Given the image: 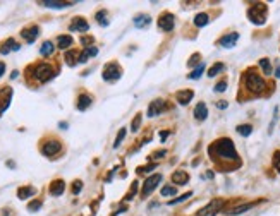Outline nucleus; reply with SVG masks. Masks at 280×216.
<instances>
[{
  "label": "nucleus",
  "instance_id": "nucleus-23",
  "mask_svg": "<svg viewBox=\"0 0 280 216\" xmlns=\"http://www.w3.org/2000/svg\"><path fill=\"white\" fill-rule=\"evenodd\" d=\"M72 43H74V40H72V36H69V34L58 36V40H57V45L61 50H67L69 47H72Z\"/></svg>",
  "mask_w": 280,
  "mask_h": 216
},
{
  "label": "nucleus",
  "instance_id": "nucleus-21",
  "mask_svg": "<svg viewBox=\"0 0 280 216\" xmlns=\"http://www.w3.org/2000/svg\"><path fill=\"white\" fill-rule=\"evenodd\" d=\"M194 117H196V120H206V117H208V108H206L205 103H198V105H196Z\"/></svg>",
  "mask_w": 280,
  "mask_h": 216
},
{
  "label": "nucleus",
  "instance_id": "nucleus-11",
  "mask_svg": "<svg viewBox=\"0 0 280 216\" xmlns=\"http://www.w3.org/2000/svg\"><path fill=\"white\" fill-rule=\"evenodd\" d=\"M11 100H12V90L11 88H6V90L0 91V117H2L4 112L11 106Z\"/></svg>",
  "mask_w": 280,
  "mask_h": 216
},
{
  "label": "nucleus",
  "instance_id": "nucleus-13",
  "mask_svg": "<svg viewBox=\"0 0 280 216\" xmlns=\"http://www.w3.org/2000/svg\"><path fill=\"white\" fill-rule=\"evenodd\" d=\"M237 40H239V34L237 33H229V34H225V36L220 38L218 45L224 47V48H232L235 43H237Z\"/></svg>",
  "mask_w": 280,
  "mask_h": 216
},
{
  "label": "nucleus",
  "instance_id": "nucleus-48",
  "mask_svg": "<svg viewBox=\"0 0 280 216\" xmlns=\"http://www.w3.org/2000/svg\"><path fill=\"white\" fill-rule=\"evenodd\" d=\"M4 72H6V63H4V62H0V77L4 76Z\"/></svg>",
  "mask_w": 280,
  "mask_h": 216
},
{
  "label": "nucleus",
  "instance_id": "nucleus-44",
  "mask_svg": "<svg viewBox=\"0 0 280 216\" xmlns=\"http://www.w3.org/2000/svg\"><path fill=\"white\" fill-rule=\"evenodd\" d=\"M151 170H155V165H148V166H141V168H137L139 174H145V171H151Z\"/></svg>",
  "mask_w": 280,
  "mask_h": 216
},
{
  "label": "nucleus",
  "instance_id": "nucleus-30",
  "mask_svg": "<svg viewBox=\"0 0 280 216\" xmlns=\"http://www.w3.org/2000/svg\"><path fill=\"white\" fill-rule=\"evenodd\" d=\"M259 67L263 69V72H265L267 76L272 74V63H270L268 58H262V60H259Z\"/></svg>",
  "mask_w": 280,
  "mask_h": 216
},
{
  "label": "nucleus",
  "instance_id": "nucleus-16",
  "mask_svg": "<svg viewBox=\"0 0 280 216\" xmlns=\"http://www.w3.org/2000/svg\"><path fill=\"white\" fill-rule=\"evenodd\" d=\"M19 48H21V45L14 41L12 38H9V40H6V41L2 43V48H0V53H2V55H7L9 52H17Z\"/></svg>",
  "mask_w": 280,
  "mask_h": 216
},
{
  "label": "nucleus",
  "instance_id": "nucleus-40",
  "mask_svg": "<svg viewBox=\"0 0 280 216\" xmlns=\"http://www.w3.org/2000/svg\"><path fill=\"white\" fill-rule=\"evenodd\" d=\"M225 90H227V81H220L217 86H215V91L217 93H224Z\"/></svg>",
  "mask_w": 280,
  "mask_h": 216
},
{
  "label": "nucleus",
  "instance_id": "nucleus-17",
  "mask_svg": "<svg viewBox=\"0 0 280 216\" xmlns=\"http://www.w3.org/2000/svg\"><path fill=\"white\" fill-rule=\"evenodd\" d=\"M194 93L191 90H183V91H177L175 93V101H179L181 105H188V103L193 100Z\"/></svg>",
  "mask_w": 280,
  "mask_h": 216
},
{
  "label": "nucleus",
  "instance_id": "nucleus-9",
  "mask_svg": "<svg viewBox=\"0 0 280 216\" xmlns=\"http://www.w3.org/2000/svg\"><path fill=\"white\" fill-rule=\"evenodd\" d=\"M167 108H169V106H167V101L165 100H155V101H151L150 106H148V117H156V115L164 114Z\"/></svg>",
  "mask_w": 280,
  "mask_h": 216
},
{
  "label": "nucleus",
  "instance_id": "nucleus-6",
  "mask_svg": "<svg viewBox=\"0 0 280 216\" xmlns=\"http://www.w3.org/2000/svg\"><path fill=\"white\" fill-rule=\"evenodd\" d=\"M160 182H162V175H158V174L148 177V179L145 180V184H143V189H141V196H143V198L150 196Z\"/></svg>",
  "mask_w": 280,
  "mask_h": 216
},
{
  "label": "nucleus",
  "instance_id": "nucleus-38",
  "mask_svg": "<svg viewBox=\"0 0 280 216\" xmlns=\"http://www.w3.org/2000/svg\"><path fill=\"white\" fill-rule=\"evenodd\" d=\"M124 137H126V129H121V132L117 134L115 137V142H114V148H119V144L122 141H124Z\"/></svg>",
  "mask_w": 280,
  "mask_h": 216
},
{
  "label": "nucleus",
  "instance_id": "nucleus-42",
  "mask_svg": "<svg viewBox=\"0 0 280 216\" xmlns=\"http://www.w3.org/2000/svg\"><path fill=\"white\" fill-rule=\"evenodd\" d=\"M167 155V151L165 149H162V151H156V153H153L150 156L151 160H158V158H164V156Z\"/></svg>",
  "mask_w": 280,
  "mask_h": 216
},
{
  "label": "nucleus",
  "instance_id": "nucleus-12",
  "mask_svg": "<svg viewBox=\"0 0 280 216\" xmlns=\"http://www.w3.org/2000/svg\"><path fill=\"white\" fill-rule=\"evenodd\" d=\"M38 34H40V28H38V26L24 28L23 31H21V36L24 38V40H26V43H33L38 38Z\"/></svg>",
  "mask_w": 280,
  "mask_h": 216
},
{
  "label": "nucleus",
  "instance_id": "nucleus-20",
  "mask_svg": "<svg viewBox=\"0 0 280 216\" xmlns=\"http://www.w3.org/2000/svg\"><path fill=\"white\" fill-rule=\"evenodd\" d=\"M50 194L52 196H62L64 194V190H66V182H64V180H53V182L50 184Z\"/></svg>",
  "mask_w": 280,
  "mask_h": 216
},
{
  "label": "nucleus",
  "instance_id": "nucleus-29",
  "mask_svg": "<svg viewBox=\"0 0 280 216\" xmlns=\"http://www.w3.org/2000/svg\"><path fill=\"white\" fill-rule=\"evenodd\" d=\"M203 72H205V63H199V66L196 67L194 71L191 72V74H188V77H189V79H199Z\"/></svg>",
  "mask_w": 280,
  "mask_h": 216
},
{
  "label": "nucleus",
  "instance_id": "nucleus-32",
  "mask_svg": "<svg viewBox=\"0 0 280 216\" xmlns=\"http://www.w3.org/2000/svg\"><path fill=\"white\" fill-rule=\"evenodd\" d=\"M177 194V189L174 187V185H165V187H162V196L167 198V196H175Z\"/></svg>",
  "mask_w": 280,
  "mask_h": 216
},
{
  "label": "nucleus",
  "instance_id": "nucleus-50",
  "mask_svg": "<svg viewBox=\"0 0 280 216\" xmlns=\"http://www.w3.org/2000/svg\"><path fill=\"white\" fill-rule=\"evenodd\" d=\"M58 127H62V129H67V122H61V124H58Z\"/></svg>",
  "mask_w": 280,
  "mask_h": 216
},
{
  "label": "nucleus",
  "instance_id": "nucleus-41",
  "mask_svg": "<svg viewBox=\"0 0 280 216\" xmlns=\"http://www.w3.org/2000/svg\"><path fill=\"white\" fill-rule=\"evenodd\" d=\"M81 189H83V182L81 180H76L74 185H72V194H79Z\"/></svg>",
  "mask_w": 280,
  "mask_h": 216
},
{
  "label": "nucleus",
  "instance_id": "nucleus-28",
  "mask_svg": "<svg viewBox=\"0 0 280 216\" xmlns=\"http://www.w3.org/2000/svg\"><path fill=\"white\" fill-rule=\"evenodd\" d=\"M208 23H210V17H208V14H205V12H201V14H198V16L194 17V24L198 28H203Z\"/></svg>",
  "mask_w": 280,
  "mask_h": 216
},
{
  "label": "nucleus",
  "instance_id": "nucleus-3",
  "mask_svg": "<svg viewBox=\"0 0 280 216\" xmlns=\"http://www.w3.org/2000/svg\"><path fill=\"white\" fill-rule=\"evenodd\" d=\"M246 88L251 93H256V95H259V93L265 91L267 84H265L263 77L259 74H256V72H248V74H246Z\"/></svg>",
  "mask_w": 280,
  "mask_h": 216
},
{
  "label": "nucleus",
  "instance_id": "nucleus-14",
  "mask_svg": "<svg viewBox=\"0 0 280 216\" xmlns=\"http://www.w3.org/2000/svg\"><path fill=\"white\" fill-rule=\"evenodd\" d=\"M38 4L43 7H48V9H66V7L74 6V2H58V0H42V2H38Z\"/></svg>",
  "mask_w": 280,
  "mask_h": 216
},
{
  "label": "nucleus",
  "instance_id": "nucleus-45",
  "mask_svg": "<svg viewBox=\"0 0 280 216\" xmlns=\"http://www.w3.org/2000/svg\"><path fill=\"white\" fill-rule=\"evenodd\" d=\"M227 106H229V103H227V101H224V100L217 103V108H220V110H225Z\"/></svg>",
  "mask_w": 280,
  "mask_h": 216
},
{
  "label": "nucleus",
  "instance_id": "nucleus-24",
  "mask_svg": "<svg viewBox=\"0 0 280 216\" xmlns=\"http://www.w3.org/2000/svg\"><path fill=\"white\" fill-rule=\"evenodd\" d=\"M90 105H91V96H88V95H79V98H77V103H76L77 110H79V112H85Z\"/></svg>",
  "mask_w": 280,
  "mask_h": 216
},
{
  "label": "nucleus",
  "instance_id": "nucleus-25",
  "mask_svg": "<svg viewBox=\"0 0 280 216\" xmlns=\"http://www.w3.org/2000/svg\"><path fill=\"white\" fill-rule=\"evenodd\" d=\"M151 23L150 16H145V14H139V16L134 17V26L136 28H146Z\"/></svg>",
  "mask_w": 280,
  "mask_h": 216
},
{
  "label": "nucleus",
  "instance_id": "nucleus-26",
  "mask_svg": "<svg viewBox=\"0 0 280 216\" xmlns=\"http://www.w3.org/2000/svg\"><path fill=\"white\" fill-rule=\"evenodd\" d=\"M53 50H55V47H53V43L52 41H45L43 45L40 47V53L43 57H50L52 53H53Z\"/></svg>",
  "mask_w": 280,
  "mask_h": 216
},
{
  "label": "nucleus",
  "instance_id": "nucleus-51",
  "mask_svg": "<svg viewBox=\"0 0 280 216\" xmlns=\"http://www.w3.org/2000/svg\"><path fill=\"white\" fill-rule=\"evenodd\" d=\"M7 166H11V168H14L16 165H14V161H7Z\"/></svg>",
  "mask_w": 280,
  "mask_h": 216
},
{
  "label": "nucleus",
  "instance_id": "nucleus-34",
  "mask_svg": "<svg viewBox=\"0 0 280 216\" xmlns=\"http://www.w3.org/2000/svg\"><path fill=\"white\" fill-rule=\"evenodd\" d=\"M96 21L102 24V26H109V19H107V12L105 11H100L96 14Z\"/></svg>",
  "mask_w": 280,
  "mask_h": 216
},
{
  "label": "nucleus",
  "instance_id": "nucleus-10",
  "mask_svg": "<svg viewBox=\"0 0 280 216\" xmlns=\"http://www.w3.org/2000/svg\"><path fill=\"white\" fill-rule=\"evenodd\" d=\"M61 149H62V144L58 141H55V139L48 141V142H45V144L42 146V153L45 155V156H55Z\"/></svg>",
  "mask_w": 280,
  "mask_h": 216
},
{
  "label": "nucleus",
  "instance_id": "nucleus-39",
  "mask_svg": "<svg viewBox=\"0 0 280 216\" xmlns=\"http://www.w3.org/2000/svg\"><path fill=\"white\" fill-rule=\"evenodd\" d=\"M40 208H42V201H31V203L28 204L29 211H38Z\"/></svg>",
  "mask_w": 280,
  "mask_h": 216
},
{
  "label": "nucleus",
  "instance_id": "nucleus-15",
  "mask_svg": "<svg viewBox=\"0 0 280 216\" xmlns=\"http://www.w3.org/2000/svg\"><path fill=\"white\" fill-rule=\"evenodd\" d=\"M69 29H71V31H77V33H85L90 29V24H88L83 17H74V21H72V24L69 26Z\"/></svg>",
  "mask_w": 280,
  "mask_h": 216
},
{
  "label": "nucleus",
  "instance_id": "nucleus-2",
  "mask_svg": "<svg viewBox=\"0 0 280 216\" xmlns=\"http://www.w3.org/2000/svg\"><path fill=\"white\" fill-rule=\"evenodd\" d=\"M267 6L265 4H254V6L249 7V11H248V17L251 19V23L253 24H265V21H267Z\"/></svg>",
  "mask_w": 280,
  "mask_h": 216
},
{
  "label": "nucleus",
  "instance_id": "nucleus-37",
  "mask_svg": "<svg viewBox=\"0 0 280 216\" xmlns=\"http://www.w3.org/2000/svg\"><path fill=\"white\" fill-rule=\"evenodd\" d=\"M191 196H193V192H188V194H183L181 198H177V199H172V201H169V206H174V204H179V203H183V201H186V199H189Z\"/></svg>",
  "mask_w": 280,
  "mask_h": 216
},
{
  "label": "nucleus",
  "instance_id": "nucleus-1",
  "mask_svg": "<svg viewBox=\"0 0 280 216\" xmlns=\"http://www.w3.org/2000/svg\"><path fill=\"white\" fill-rule=\"evenodd\" d=\"M210 156L215 160H225V161H235L237 160V151L234 148V142L224 137V139L215 141L212 146H210Z\"/></svg>",
  "mask_w": 280,
  "mask_h": 216
},
{
  "label": "nucleus",
  "instance_id": "nucleus-22",
  "mask_svg": "<svg viewBox=\"0 0 280 216\" xmlns=\"http://www.w3.org/2000/svg\"><path fill=\"white\" fill-rule=\"evenodd\" d=\"M36 194V189L33 185H26V187H21L17 190V198L19 199H28V198H33Z\"/></svg>",
  "mask_w": 280,
  "mask_h": 216
},
{
  "label": "nucleus",
  "instance_id": "nucleus-47",
  "mask_svg": "<svg viewBox=\"0 0 280 216\" xmlns=\"http://www.w3.org/2000/svg\"><path fill=\"white\" fill-rule=\"evenodd\" d=\"M273 163H275V168H277V170L280 171V155H277V158H275Z\"/></svg>",
  "mask_w": 280,
  "mask_h": 216
},
{
  "label": "nucleus",
  "instance_id": "nucleus-49",
  "mask_svg": "<svg viewBox=\"0 0 280 216\" xmlns=\"http://www.w3.org/2000/svg\"><path fill=\"white\" fill-rule=\"evenodd\" d=\"M167 136H169V132H167V131H165V132H162V134H160V139H162V141L167 139Z\"/></svg>",
  "mask_w": 280,
  "mask_h": 216
},
{
  "label": "nucleus",
  "instance_id": "nucleus-43",
  "mask_svg": "<svg viewBox=\"0 0 280 216\" xmlns=\"http://www.w3.org/2000/svg\"><path fill=\"white\" fill-rule=\"evenodd\" d=\"M136 190H137V182H134V184H132V187H131L129 194H127V198H126V199H132V196L136 194Z\"/></svg>",
  "mask_w": 280,
  "mask_h": 216
},
{
  "label": "nucleus",
  "instance_id": "nucleus-4",
  "mask_svg": "<svg viewBox=\"0 0 280 216\" xmlns=\"http://www.w3.org/2000/svg\"><path fill=\"white\" fill-rule=\"evenodd\" d=\"M34 77L40 82H47L55 77V71H53V67L48 66V63H38V66L34 67Z\"/></svg>",
  "mask_w": 280,
  "mask_h": 216
},
{
  "label": "nucleus",
  "instance_id": "nucleus-36",
  "mask_svg": "<svg viewBox=\"0 0 280 216\" xmlns=\"http://www.w3.org/2000/svg\"><path fill=\"white\" fill-rule=\"evenodd\" d=\"M141 120H143V117H141V114H137V115L134 117V120H132V124H131V129H132V132H137V131H139Z\"/></svg>",
  "mask_w": 280,
  "mask_h": 216
},
{
  "label": "nucleus",
  "instance_id": "nucleus-35",
  "mask_svg": "<svg viewBox=\"0 0 280 216\" xmlns=\"http://www.w3.org/2000/svg\"><path fill=\"white\" fill-rule=\"evenodd\" d=\"M74 58H79V55H77V52H67V53H66L67 66H74V63H76Z\"/></svg>",
  "mask_w": 280,
  "mask_h": 216
},
{
  "label": "nucleus",
  "instance_id": "nucleus-5",
  "mask_svg": "<svg viewBox=\"0 0 280 216\" xmlns=\"http://www.w3.org/2000/svg\"><path fill=\"white\" fill-rule=\"evenodd\" d=\"M103 79L105 81H117V79H121V76H122V69L121 66L117 62H110V63H107L105 67H103Z\"/></svg>",
  "mask_w": 280,
  "mask_h": 216
},
{
  "label": "nucleus",
  "instance_id": "nucleus-7",
  "mask_svg": "<svg viewBox=\"0 0 280 216\" xmlns=\"http://www.w3.org/2000/svg\"><path fill=\"white\" fill-rule=\"evenodd\" d=\"M222 208H224V201L222 199H213V201H210V204L205 206V208L201 209L196 216H212L215 213H218Z\"/></svg>",
  "mask_w": 280,
  "mask_h": 216
},
{
  "label": "nucleus",
  "instance_id": "nucleus-8",
  "mask_svg": "<svg viewBox=\"0 0 280 216\" xmlns=\"http://www.w3.org/2000/svg\"><path fill=\"white\" fill-rule=\"evenodd\" d=\"M175 26V17H174V14H170V12H165V14H162L160 19H158V28L162 29V31H172Z\"/></svg>",
  "mask_w": 280,
  "mask_h": 216
},
{
  "label": "nucleus",
  "instance_id": "nucleus-18",
  "mask_svg": "<svg viewBox=\"0 0 280 216\" xmlns=\"http://www.w3.org/2000/svg\"><path fill=\"white\" fill-rule=\"evenodd\" d=\"M96 53H98V48L96 47H86L85 50L79 53V58H77V62H79V63H86L91 57H95Z\"/></svg>",
  "mask_w": 280,
  "mask_h": 216
},
{
  "label": "nucleus",
  "instance_id": "nucleus-31",
  "mask_svg": "<svg viewBox=\"0 0 280 216\" xmlns=\"http://www.w3.org/2000/svg\"><path fill=\"white\" fill-rule=\"evenodd\" d=\"M237 132L243 137H248V136H251V132H253V127L249 125V124H244V125H239L237 127Z\"/></svg>",
  "mask_w": 280,
  "mask_h": 216
},
{
  "label": "nucleus",
  "instance_id": "nucleus-33",
  "mask_svg": "<svg viewBox=\"0 0 280 216\" xmlns=\"http://www.w3.org/2000/svg\"><path fill=\"white\" fill-rule=\"evenodd\" d=\"M224 71V63H215L213 67H210V71H208V76L210 77H215L218 74V72H222Z\"/></svg>",
  "mask_w": 280,
  "mask_h": 216
},
{
  "label": "nucleus",
  "instance_id": "nucleus-19",
  "mask_svg": "<svg viewBox=\"0 0 280 216\" xmlns=\"http://www.w3.org/2000/svg\"><path fill=\"white\" fill-rule=\"evenodd\" d=\"M188 180H189V175H188V171H184V170H177L172 174V182L177 184V185L188 184Z\"/></svg>",
  "mask_w": 280,
  "mask_h": 216
},
{
  "label": "nucleus",
  "instance_id": "nucleus-27",
  "mask_svg": "<svg viewBox=\"0 0 280 216\" xmlns=\"http://www.w3.org/2000/svg\"><path fill=\"white\" fill-rule=\"evenodd\" d=\"M253 206H256V203H248V204L237 206V208H232V209H230V211H227V213H229V214H241V213H244V211L251 209Z\"/></svg>",
  "mask_w": 280,
  "mask_h": 216
},
{
  "label": "nucleus",
  "instance_id": "nucleus-46",
  "mask_svg": "<svg viewBox=\"0 0 280 216\" xmlns=\"http://www.w3.org/2000/svg\"><path fill=\"white\" fill-rule=\"evenodd\" d=\"M81 41H83V45H91V43H93V38H88V36H85Z\"/></svg>",
  "mask_w": 280,
  "mask_h": 216
}]
</instances>
